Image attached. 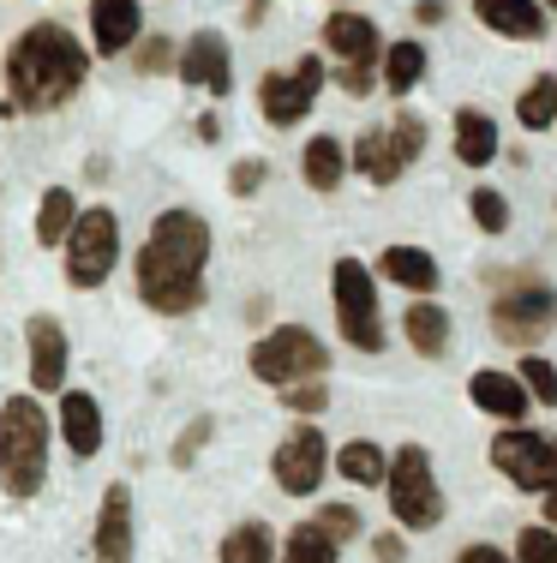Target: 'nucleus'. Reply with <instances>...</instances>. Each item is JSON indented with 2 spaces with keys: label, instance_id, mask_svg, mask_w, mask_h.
<instances>
[{
  "label": "nucleus",
  "instance_id": "f257e3e1",
  "mask_svg": "<svg viewBox=\"0 0 557 563\" xmlns=\"http://www.w3.org/2000/svg\"><path fill=\"white\" fill-rule=\"evenodd\" d=\"M210 222L198 210H163L138 252V300L163 318H186L204 306Z\"/></svg>",
  "mask_w": 557,
  "mask_h": 563
},
{
  "label": "nucleus",
  "instance_id": "f03ea898",
  "mask_svg": "<svg viewBox=\"0 0 557 563\" xmlns=\"http://www.w3.org/2000/svg\"><path fill=\"white\" fill-rule=\"evenodd\" d=\"M85 73H90V55L78 48V36L66 24L43 19L24 36H12L7 48V90H12L7 102L24 114H48L85 90Z\"/></svg>",
  "mask_w": 557,
  "mask_h": 563
},
{
  "label": "nucleus",
  "instance_id": "7ed1b4c3",
  "mask_svg": "<svg viewBox=\"0 0 557 563\" xmlns=\"http://www.w3.org/2000/svg\"><path fill=\"white\" fill-rule=\"evenodd\" d=\"M48 432H55V420L43 413L36 396L0 401V492H7V498H36V492H43Z\"/></svg>",
  "mask_w": 557,
  "mask_h": 563
},
{
  "label": "nucleus",
  "instance_id": "20e7f679",
  "mask_svg": "<svg viewBox=\"0 0 557 563\" xmlns=\"http://www.w3.org/2000/svg\"><path fill=\"white\" fill-rule=\"evenodd\" d=\"M383 498H390V516L402 521L408 533H432L444 521V486L432 474V455L420 444H402L390 455V479H383Z\"/></svg>",
  "mask_w": 557,
  "mask_h": 563
},
{
  "label": "nucleus",
  "instance_id": "39448f33",
  "mask_svg": "<svg viewBox=\"0 0 557 563\" xmlns=\"http://www.w3.org/2000/svg\"><path fill=\"white\" fill-rule=\"evenodd\" d=\"M552 324H557V288H552V282L546 276H503V288L492 294L498 342L527 347V342L552 336Z\"/></svg>",
  "mask_w": 557,
  "mask_h": 563
},
{
  "label": "nucleus",
  "instance_id": "423d86ee",
  "mask_svg": "<svg viewBox=\"0 0 557 563\" xmlns=\"http://www.w3.org/2000/svg\"><path fill=\"white\" fill-rule=\"evenodd\" d=\"M246 366H252V378H264V384H276V390H288V384L324 378V372H330V347L318 342L312 330L282 324V330H270L264 342H252Z\"/></svg>",
  "mask_w": 557,
  "mask_h": 563
},
{
  "label": "nucleus",
  "instance_id": "0eeeda50",
  "mask_svg": "<svg viewBox=\"0 0 557 563\" xmlns=\"http://www.w3.org/2000/svg\"><path fill=\"white\" fill-rule=\"evenodd\" d=\"M114 258H121V217L109 205L78 210V228L66 240V282L73 288H102L114 276Z\"/></svg>",
  "mask_w": 557,
  "mask_h": 563
},
{
  "label": "nucleus",
  "instance_id": "6e6552de",
  "mask_svg": "<svg viewBox=\"0 0 557 563\" xmlns=\"http://www.w3.org/2000/svg\"><path fill=\"white\" fill-rule=\"evenodd\" d=\"M330 288H336V324L348 347H360V354H378L383 347V318H378V282L360 258H336V271H330Z\"/></svg>",
  "mask_w": 557,
  "mask_h": 563
},
{
  "label": "nucleus",
  "instance_id": "1a4fd4ad",
  "mask_svg": "<svg viewBox=\"0 0 557 563\" xmlns=\"http://www.w3.org/2000/svg\"><path fill=\"white\" fill-rule=\"evenodd\" d=\"M420 151H426V120L402 109L390 126H371V132L354 139V168H360L366 180L390 186V180H402V168L414 163Z\"/></svg>",
  "mask_w": 557,
  "mask_h": 563
},
{
  "label": "nucleus",
  "instance_id": "9d476101",
  "mask_svg": "<svg viewBox=\"0 0 557 563\" xmlns=\"http://www.w3.org/2000/svg\"><path fill=\"white\" fill-rule=\"evenodd\" d=\"M324 43H330V55L342 60V90L348 97H371V66L383 60V36H378V24L366 19V12H330L324 19Z\"/></svg>",
  "mask_w": 557,
  "mask_h": 563
},
{
  "label": "nucleus",
  "instance_id": "9b49d317",
  "mask_svg": "<svg viewBox=\"0 0 557 563\" xmlns=\"http://www.w3.org/2000/svg\"><path fill=\"white\" fill-rule=\"evenodd\" d=\"M492 462L515 492H539V498L557 492V438H546V432H527V426L498 432L492 438Z\"/></svg>",
  "mask_w": 557,
  "mask_h": 563
},
{
  "label": "nucleus",
  "instance_id": "f8f14e48",
  "mask_svg": "<svg viewBox=\"0 0 557 563\" xmlns=\"http://www.w3.org/2000/svg\"><path fill=\"white\" fill-rule=\"evenodd\" d=\"M318 90H324V60H318V55H300L288 73H264L258 109H264V120H270V126H294V120L312 114Z\"/></svg>",
  "mask_w": 557,
  "mask_h": 563
},
{
  "label": "nucleus",
  "instance_id": "ddd939ff",
  "mask_svg": "<svg viewBox=\"0 0 557 563\" xmlns=\"http://www.w3.org/2000/svg\"><path fill=\"white\" fill-rule=\"evenodd\" d=\"M270 474H276V486H282L288 498H312V492L324 486V474H330V444H324V432H318V426H294V432L276 444Z\"/></svg>",
  "mask_w": 557,
  "mask_h": 563
},
{
  "label": "nucleus",
  "instance_id": "4468645a",
  "mask_svg": "<svg viewBox=\"0 0 557 563\" xmlns=\"http://www.w3.org/2000/svg\"><path fill=\"white\" fill-rule=\"evenodd\" d=\"M180 78H186L192 90H210V97H229V90H234V60H229V43H222L216 31L186 36V48H180Z\"/></svg>",
  "mask_w": 557,
  "mask_h": 563
},
{
  "label": "nucleus",
  "instance_id": "2eb2a0df",
  "mask_svg": "<svg viewBox=\"0 0 557 563\" xmlns=\"http://www.w3.org/2000/svg\"><path fill=\"white\" fill-rule=\"evenodd\" d=\"M468 396H474V408L492 413V420H503V426H522V420H527V401H534V390H527L522 378L492 372V366L468 378Z\"/></svg>",
  "mask_w": 557,
  "mask_h": 563
},
{
  "label": "nucleus",
  "instance_id": "dca6fc26",
  "mask_svg": "<svg viewBox=\"0 0 557 563\" xmlns=\"http://www.w3.org/2000/svg\"><path fill=\"white\" fill-rule=\"evenodd\" d=\"M97 563H132V492L114 479L102 492V509H97Z\"/></svg>",
  "mask_w": 557,
  "mask_h": 563
},
{
  "label": "nucleus",
  "instance_id": "f3484780",
  "mask_svg": "<svg viewBox=\"0 0 557 563\" xmlns=\"http://www.w3.org/2000/svg\"><path fill=\"white\" fill-rule=\"evenodd\" d=\"M24 342H31V384L36 390H66V330L48 312H36L24 324Z\"/></svg>",
  "mask_w": 557,
  "mask_h": 563
},
{
  "label": "nucleus",
  "instance_id": "a211bd4d",
  "mask_svg": "<svg viewBox=\"0 0 557 563\" xmlns=\"http://www.w3.org/2000/svg\"><path fill=\"white\" fill-rule=\"evenodd\" d=\"M90 36H97V55H126L138 48V0H90Z\"/></svg>",
  "mask_w": 557,
  "mask_h": 563
},
{
  "label": "nucleus",
  "instance_id": "6ab92c4d",
  "mask_svg": "<svg viewBox=\"0 0 557 563\" xmlns=\"http://www.w3.org/2000/svg\"><path fill=\"white\" fill-rule=\"evenodd\" d=\"M60 438H66V450L73 455H97L102 450V408H97V396H85V390H60Z\"/></svg>",
  "mask_w": 557,
  "mask_h": 563
},
{
  "label": "nucleus",
  "instance_id": "aec40b11",
  "mask_svg": "<svg viewBox=\"0 0 557 563\" xmlns=\"http://www.w3.org/2000/svg\"><path fill=\"white\" fill-rule=\"evenodd\" d=\"M474 12H480L486 31L515 36V43H534L546 31V7L539 0H474Z\"/></svg>",
  "mask_w": 557,
  "mask_h": 563
},
{
  "label": "nucleus",
  "instance_id": "412c9836",
  "mask_svg": "<svg viewBox=\"0 0 557 563\" xmlns=\"http://www.w3.org/2000/svg\"><path fill=\"white\" fill-rule=\"evenodd\" d=\"M402 336H408V347H414L420 360H444L449 354V312H444V306H432V300L408 306Z\"/></svg>",
  "mask_w": 557,
  "mask_h": 563
},
{
  "label": "nucleus",
  "instance_id": "4be33fe9",
  "mask_svg": "<svg viewBox=\"0 0 557 563\" xmlns=\"http://www.w3.org/2000/svg\"><path fill=\"white\" fill-rule=\"evenodd\" d=\"M378 276L396 282V288H414V294H432L437 288V258L420 246H390L378 258Z\"/></svg>",
  "mask_w": 557,
  "mask_h": 563
},
{
  "label": "nucleus",
  "instance_id": "5701e85b",
  "mask_svg": "<svg viewBox=\"0 0 557 563\" xmlns=\"http://www.w3.org/2000/svg\"><path fill=\"white\" fill-rule=\"evenodd\" d=\"M348 163H354V156L342 151V139H336V132H324V139L307 144V156H300V174H307L312 192H336L342 174H348Z\"/></svg>",
  "mask_w": 557,
  "mask_h": 563
},
{
  "label": "nucleus",
  "instance_id": "b1692460",
  "mask_svg": "<svg viewBox=\"0 0 557 563\" xmlns=\"http://www.w3.org/2000/svg\"><path fill=\"white\" fill-rule=\"evenodd\" d=\"M456 156H461L468 168L498 163V120L480 114V109H461V114H456Z\"/></svg>",
  "mask_w": 557,
  "mask_h": 563
},
{
  "label": "nucleus",
  "instance_id": "393cba45",
  "mask_svg": "<svg viewBox=\"0 0 557 563\" xmlns=\"http://www.w3.org/2000/svg\"><path fill=\"white\" fill-rule=\"evenodd\" d=\"M336 474L348 479V486H383V479H390V455L371 444V438H354V444H342V455H336Z\"/></svg>",
  "mask_w": 557,
  "mask_h": 563
},
{
  "label": "nucleus",
  "instance_id": "a878e982",
  "mask_svg": "<svg viewBox=\"0 0 557 563\" xmlns=\"http://www.w3.org/2000/svg\"><path fill=\"white\" fill-rule=\"evenodd\" d=\"M73 228H78L73 192H66V186H48L43 210H36V240H43V246H66V240H73Z\"/></svg>",
  "mask_w": 557,
  "mask_h": 563
},
{
  "label": "nucleus",
  "instance_id": "bb28decb",
  "mask_svg": "<svg viewBox=\"0 0 557 563\" xmlns=\"http://www.w3.org/2000/svg\"><path fill=\"white\" fill-rule=\"evenodd\" d=\"M515 120H522L527 132H546V126H557V73L534 78V85L522 90V102H515Z\"/></svg>",
  "mask_w": 557,
  "mask_h": 563
},
{
  "label": "nucleus",
  "instance_id": "cd10ccee",
  "mask_svg": "<svg viewBox=\"0 0 557 563\" xmlns=\"http://www.w3.org/2000/svg\"><path fill=\"white\" fill-rule=\"evenodd\" d=\"M222 563H276V540L264 521H241V528L222 540Z\"/></svg>",
  "mask_w": 557,
  "mask_h": 563
},
{
  "label": "nucleus",
  "instance_id": "c85d7f7f",
  "mask_svg": "<svg viewBox=\"0 0 557 563\" xmlns=\"http://www.w3.org/2000/svg\"><path fill=\"white\" fill-rule=\"evenodd\" d=\"M420 78H426V48L420 43H390L383 48V85L402 97V90H414Z\"/></svg>",
  "mask_w": 557,
  "mask_h": 563
},
{
  "label": "nucleus",
  "instance_id": "c756f323",
  "mask_svg": "<svg viewBox=\"0 0 557 563\" xmlns=\"http://www.w3.org/2000/svg\"><path fill=\"white\" fill-rule=\"evenodd\" d=\"M282 563H336V540H330L318 521H300L282 540Z\"/></svg>",
  "mask_w": 557,
  "mask_h": 563
},
{
  "label": "nucleus",
  "instance_id": "7c9ffc66",
  "mask_svg": "<svg viewBox=\"0 0 557 563\" xmlns=\"http://www.w3.org/2000/svg\"><path fill=\"white\" fill-rule=\"evenodd\" d=\"M468 210H474V222H480V234H503V228H510V205H503L498 186H474Z\"/></svg>",
  "mask_w": 557,
  "mask_h": 563
},
{
  "label": "nucleus",
  "instance_id": "2f4dec72",
  "mask_svg": "<svg viewBox=\"0 0 557 563\" xmlns=\"http://www.w3.org/2000/svg\"><path fill=\"white\" fill-rule=\"evenodd\" d=\"M515 378H522L527 390H534V401H546V408H557V366H552V360L527 354V360H522V372H515Z\"/></svg>",
  "mask_w": 557,
  "mask_h": 563
},
{
  "label": "nucleus",
  "instance_id": "473e14b6",
  "mask_svg": "<svg viewBox=\"0 0 557 563\" xmlns=\"http://www.w3.org/2000/svg\"><path fill=\"white\" fill-rule=\"evenodd\" d=\"M318 528H324L330 533V540H336V545H348L354 540V533H360V509H348V504H324V509H318Z\"/></svg>",
  "mask_w": 557,
  "mask_h": 563
},
{
  "label": "nucleus",
  "instance_id": "72a5a7b5",
  "mask_svg": "<svg viewBox=\"0 0 557 563\" xmlns=\"http://www.w3.org/2000/svg\"><path fill=\"white\" fill-rule=\"evenodd\" d=\"M210 432H216V420H210V413H198V420L180 432V444H175V455H168V462H175V467H192V462H198V450L210 444Z\"/></svg>",
  "mask_w": 557,
  "mask_h": 563
},
{
  "label": "nucleus",
  "instance_id": "f704fd0d",
  "mask_svg": "<svg viewBox=\"0 0 557 563\" xmlns=\"http://www.w3.org/2000/svg\"><path fill=\"white\" fill-rule=\"evenodd\" d=\"M515 558L522 563H557V528H522Z\"/></svg>",
  "mask_w": 557,
  "mask_h": 563
},
{
  "label": "nucleus",
  "instance_id": "c9c22d12",
  "mask_svg": "<svg viewBox=\"0 0 557 563\" xmlns=\"http://www.w3.org/2000/svg\"><path fill=\"white\" fill-rule=\"evenodd\" d=\"M264 180H270V163H264V156H241V163L229 168V192L234 198H252Z\"/></svg>",
  "mask_w": 557,
  "mask_h": 563
},
{
  "label": "nucleus",
  "instance_id": "e433bc0d",
  "mask_svg": "<svg viewBox=\"0 0 557 563\" xmlns=\"http://www.w3.org/2000/svg\"><path fill=\"white\" fill-rule=\"evenodd\" d=\"M132 66H138V73H168V66H175V48H168V36H151V43H138V48H132Z\"/></svg>",
  "mask_w": 557,
  "mask_h": 563
},
{
  "label": "nucleus",
  "instance_id": "4c0bfd02",
  "mask_svg": "<svg viewBox=\"0 0 557 563\" xmlns=\"http://www.w3.org/2000/svg\"><path fill=\"white\" fill-rule=\"evenodd\" d=\"M282 401H288L294 413H318V408L330 401V390H324L318 378H307V384H288V390H282Z\"/></svg>",
  "mask_w": 557,
  "mask_h": 563
},
{
  "label": "nucleus",
  "instance_id": "58836bf2",
  "mask_svg": "<svg viewBox=\"0 0 557 563\" xmlns=\"http://www.w3.org/2000/svg\"><path fill=\"white\" fill-rule=\"evenodd\" d=\"M456 563H522V558H510V552H498V545H468Z\"/></svg>",
  "mask_w": 557,
  "mask_h": 563
},
{
  "label": "nucleus",
  "instance_id": "ea45409f",
  "mask_svg": "<svg viewBox=\"0 0 557 563\" xmlns=\"http://www.w3.org/2000/svg\"><path fill=\"white\" fill-rule=\"evenodd\" d=\"M371 552H378V563H396V558H402V533H378Z\"/></svg>",
  "mask_w": 557,
  "mask_h": 563
},
{
  "label": "nucleus",
  "instance_id": "a19ab883",
  "mask_svg": "<svg viewBox=\"0 0 557 563\" xmlns=\"http://www.w3.org/2000/svg\"><path fill=\"white\" fill-rule=\"evenodd\" d=\"M414 19H420V24H444V0H420Z\"/></svg>",
  "mask_w": 557,
  "mask_h": 563
},
{
  "label": "nucleus",
  "instance_id": "79ce46f5",
  "mask_svg": "<svg viewBox=\"0 0 557 563\" xmlns=\"http://www.w3.org/2000/svg\"><path fill=\"white\" fill-rule=\"evenodd\" d=\"M546 528H557V492H546Z\"/></svg>",
  "mask_w": 557,
  "mask_h": 563
},
{
  "label": "nucleus",
  "instance_id": "37998d69",
  "mask_svg": "<svg viewBox=\"0 0 557 563\" xmlns=\"http://www.w3.org/2000/svg\"><path fill=\"white\" fill-rule=\"evenodd\" d=\"M546 7H552V12H557V0H546Z\"/></svg>",
  "mask_w": 557,
  "mask_h": 563
}]
</instances>
